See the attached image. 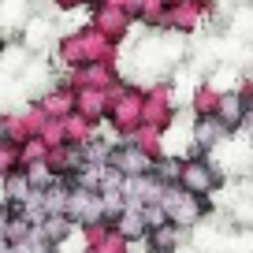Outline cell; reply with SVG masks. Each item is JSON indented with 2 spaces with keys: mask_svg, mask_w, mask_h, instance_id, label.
<instances>
[{
  "mask_svg": "<svg viewBox=\"0 0 253 253\" xmlns=\"http://www.w3.org/2000/svg\"><path fill=\"white\" fill-rule=\"evenodd\" d=\"M34 227H38V231H41V235H45L52 246H60L63 238L71 235V220H67V216H45V220L34 223Z\"/></svg>",
  "mask_w": 253,
  "mask_h": 253,
  "instance_id": "obj_19",
  "label": "cell"
},
{
  "mask_svg": "<svg viewBox=\"0 0 253 253\" xmlns=\"http://www.w3.org/2000/svg\"><path fill=\"white\" fill-rule=\"evenodd\" d=\"M89 26H93L97 34H104L112 45H123L130 26H134V19L126 15L116 0H104V4H89Z\"/></svg>",
  "mask_w": 253,
  "mask_h": 253,
  "instance_id": "obj_6",
  "label": "cell"
},
{
  "mask_svg": "<svg viewBox=\"0 0 253 253\" xmlns=\"http://www.w3.org/2000/svg\"><path fill=\"white\" fill-rule=\"evenodd\" d=\"M97 130H101V123H93V119L82 116V112H67V116H63V142L67 145H82V149H86L97 138Z\"/></svg>",
  "mask_w": 253,
  "mask_h": 253,
  "instance_id": "obj_14",
  "label": "cell"
},
{
  "mask_svg": "<svg viewBox=\"0 0 253 253\" xmlns=\"http://www.w3.org/2000/svg\"><path fill=\"white\" fill-rule=\"evenodd\" d=\"M223 182V171L205 157V153H194V157H182L179 164V186L198 194V198H209L212 190H220Z\"/></svg>",
  "mask_w": 253,
  "mask_h": 253,
  "instance_id": "obj_5",
  "label": "cell"
},
{
  "mask_svg": "<svg viewBox=\"0 0 253 253\" xmlns=\"http://www.w3.org/2000/svg\"><path fill=\"white\" fill-rule=\"evenodd\" d=\"M250 48H253V38H250Z\"/></svg>",
  "mask_w": 253,
  "mask_h": 253,
  "instance_id": "obj_25",
  "label": "cell"
},
{
  "mask_svg": "<svg viewBox=\"0 0 253 253\" xmlns=\"http://www.w3.org/2000/svg\"><path fill=\"white\" fill-rule=\"evenodd\" d=\"M179 119V104H175V82L157 79L145 86V104H142V123L153 126L157 134H168V126Z\"/></svg>",
  "mask_w": 253,
  "mask_h": 253,
  "instance_id": "obj_4",
  "label": "cell"
},
{
  "mask_svg": "<svg viewBox=\"0 0 253 253\" xmlns=\"http://www.w3.org/2000/svg\"><path fill=\"white\" fill-rule=\"evenodd\" d=\"M104 108H108V93L104 89H89V86L75 89V112L89 116L93 123H104Z\"/></svg>",
  "mask_w": 253,
  "mask_h": 253,
  "instance_id": "obj_15",
  "label": "cell"
},
{
  "mask_svg": "<svg viewBox=\"0 0 253 253\" xmlns=\"http://www.w3.org/2000/svg\"><path fill=\"white\" fill-rule=\"evenodd\" d=\"M38 138L52 149V145H63V119H41V126H38Z\"/></svg>",
  "mask_w": 253,
  "mask_h": 253,
  "instance_id": "obj_20",
  "label": "cell"
},
{
  "mask_svg": "<svg viewBox=\"0 0 253 253\" xmlns=\"http://www.w3.org/2000/svg\"><path fill=\"white\" fill-rule=\"evenodd\" d=\"M30 60H34V52L19 38H4V45H0V75L19 79V75L30 67Z\"/></svg>",
  "mask_w": 253,
  "mask_h": 253,
  "instance_id": "obj_13",
  "label": "cell"
},
{
  "mask_svg": "<svg viewBox=\"0 0 253 253\" xmlns=\"http://www.w3.org/2000/svg\"><path fill=\"white\" fill-rule=\"evenodd\" d=\"M19 41H23L30 52H41V48L52 41V23H48L45 15H30L23 23V30H19Z\"/></svg>",
  "mask_w": 253,
  "mask_h": 253,
  "instance_id": "obj_16",
  "label": "cell"
},
{
  "mask_svg": "<svg viewBox=\"0 0 253 253\" xmlns=\"http://www.w3.org/2000/svg\"><path fill=\"white\" fill-rule=\"evenodd\" d=\"M142 104H145V86L138 82H116L108 89V108H104V123L126 138L130 130L142 126Z\"/></svg>",
  "mask_w": 253,
  "mask_h": 253,
  "instance_id": "obj_2",
  "label": "cell"
},
{
  "mask_svg": "<svg viewBox=\"0 0 253 253\" xmlns=\"http://www.w3.org/2000/svg\"><path fill=\"white\" fill-rule=\"evenodd\" d=\"M89 4H104V0H89Z\"/></svg>",
  "mask_w": 253,
  "mask_h": 253,
  "instance_id": "obj_24",
  "label": "cell"
},
{
  "mask_svg": "<svg viewBox=\"0 0 253 253\" xmlns=\"http://www.w3.org/2000/svg\"><path fill=\"white\" fill-rule=\"evenodd\" d=\"M227 130L216 116H194V130H190V142H194V153H216L223 142H227Z\"/></svg>",
  "mask_w": 253,
  "mask_h": 253,
  "instance_id": "obj_12",
  "label": "cell"
},
{
  "mask_svg": "<svg viewBox=\"0 0 253 253\" xmlns=\"http://www.w3.org/2000/svg\"><path fill=\"white\" fill-rule=\"evenodd\" d=\"M116 60H119V45H112L89 23L56 41V63H60L63 71H75L82 63H116Z\"/></svg>",
  "mask_w": 253,
  "mask_h": 253,
  "instance_id": "obj_1",
  "label": "cell"
},
{
  "mask_svg": "<svg viewBox=\"0 0 253 253\" xmlns=\"http://www.w3.org/2000/svg\"><path fill=\"white\" fill-rule=\"evenodd\" d=\"M205 82L216 89V93H223V89H238V86H242V67H238V63H223L220 60L212 71L205 75Z\"/></svg>",
  "mask_w": 253,
  "mask_h": 253,
  "instance_id": "obj_17",
  "label": "cell"
},
{
  "mask_svg": "<svg viewBox=\"0 0 253 253\" xmlns=\"http://www.w3.org/2000/svg\"><path fill=\"white\" fill-rule=\"evenodd\" d=\"M19 168V145H11V142H0V179L8 171H15Z\"/></svg>",
  "mask_w": 253,
  "mask_h": 253,
  "instance_id": "obj_21",
  "label": "cell"
},
{
  "mask_svg": "<svg viewBox=\"0 0 253 253\" xmlns=\"http://www.w3.org/2000/svg\"><path fill=\"white\" fill-rule=\"evenodd\" d=\"M212 116L223 123V130L227 134H238L246 126V89H223V93H216V108Z\"/></svg>",
  "mask_w": 253,
  "mask_h": 253,
  "instance_id": "obj_11",
  "label": "cell"
},
{
  "mask_svg": "<svg viewBox=\"0 0 253 253\" xmlns=\"http://www.w3.org/2000/svg\"><path fill=\"white\" fill-rule=\"evenodd\" d=\"M34 104H38L41 116L48 119H63L67 112H75V86L67 79H56L48 89H41L38 97H34Z\"/></svg>",
  "mask_w": 253,
  "mask_h": 253,
  "instance_id": "obj_9",
  "label": "cell"
},
{
  "mask_svg": "<svg viewBox=\"0 0 253 253\" xmlns=\"http://www.w3.org/2000/svg\"><path fill=\"white\" fill-rule=\"evenodd\" d=\"M63 216L71 223H79V227H89V223H101L104 220V205H101V194L89 186H75V182H67V209H63Z\"/></svg>",
  "mask_w": 253,
  "mask_h": 253,
  "instance_id": "obj_7",
  "label": "cell"
},
{
  "mask_svg": "<svg viewBox=\"0 0 253 253\" xmlns=\"http://www.w3.org/2000/svg\"><path fill=\"white\" fill-rule=\"evenodd\" d=\"M212 108H216V89L205 79L194 82V89H190V112L194 116H212Z\"/></svg>",
  "mask_w": 253,
  "mask_h": 253,
  "instance_id": "obj_18",
  "label": "cell"
},
{
  "mask_svg": "<svg viewBox=\"0 0 253 253\" xmlns=\"http://www.w3.org/2000/svg\"><path fill=\"white\" fill-rule=\"evenodd\" d=\"M4 227H8V205H0V238H4Z\"/></svg>",
  "mask_w": 253,
  "mask_h": 253,
  "instance_id": "obj_23",
  "label": "cell"
},
{
  "mask_svg": "<svg viewBox=\"0 0 253 253\" xmlns=\"http://www.w3.org/2000/svg\"><path fill=\"white\" fill-rule=\"evenodd\" d=\"M201 23H205V8H201L198 0H182V4H168V8H164V23H160V30L186 38V34H194Z\"/></svg>",
  "mask_w": 253,
  "mask_h": 253,
  "instance_id": "obj_8",
  "label": "cell"
},
{
  "mask_svg": "<svg viewBox=\"0 0 253 253\" xmlns=\"http://www.w3.org/2000/svg\"><path fill=\"white\" fill-rule=\"evenodd\" d=\"M67 82H71L75 89L79 86H89V89H104L108 93L119 79V60L116 63H82V67H75V71H67Z\"/></svg>",
  "mask_w": 253,
  "mask_h": 253,
  "instance_id": "obj_10",
  "label": "cell"
},
{
  "mask_svg": "<svg viewBox=\"0 0 253 253\" xmlns=\"http://www.w3.org/2000/svg\"><path fill=\"white\" fill-rule=\"evenodd\" d=\"M160 209H164L168 223H175V227H198L201 220H205L209 212V201L198 198V194H190V190H182L179 182H171V186H160Z\"/></svg>",
  "mask_w": 253,
  "mask_h": 253,
  "instance_id": "obj_3",
  "label": "cell"
},
{
  "mask_svg": "<svg viewBox=\"0 0 253 253\" xmlns=\"http://www.w3.org/2000/svg\"><path fill=\"white\" fill-rule=\"evenodd\" d=\"M82 4H89V0H52V8H60V11H75Z\"/></svg>",
  "mask_w": 253,
  "mask_h": 253,
  "instance_id": "obj_22",
  "label": "cell"
}]
</instances>
